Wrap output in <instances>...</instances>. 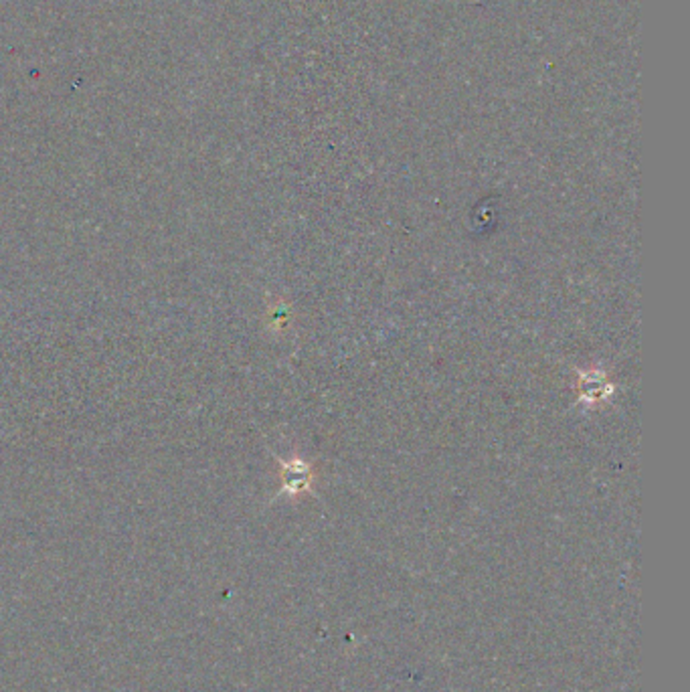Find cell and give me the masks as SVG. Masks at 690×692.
Here are the masks:
<instances>
[{"instance_id": "6da1fadb", "label": "cell", "mask_w": 690, "mask_h": 692, "mask_svg": "<svg viewBox=\"0 0 690 692\" xmlns=\"http://www.w3.org/2000/svg\"><path fill=\"white\" fill-rule=\"evenodd\" d=\"M581 397L583 399H589V401H595V399H602L606 397L609 391H611V385H608L604 381L602 374L597 372H589L587 377L581 379Z\"/></svg>"}, {"instance_id": "7a4b0ae2", "label": "cell", "mask_w": 690, "mask_h": 692, "mask_svg": "<svg viewBox=\"0 0 690 692\" xmlns=\"http://www.w3.org/2000/svg\"><path fill=\"white\" fill-rule=\"evenodd\" d=\"M285 486L289 490H304L308 480H310V474H308V468L304 464H289L287 470H285Z\"/></svg>"}]
</instances>
